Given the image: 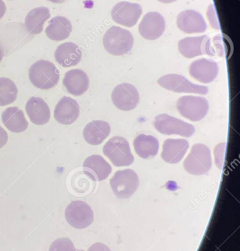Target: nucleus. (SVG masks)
<instances>
[{
  "label": "nucleus",
  "mask_w": 240,
  "mask_h": 251,
  "mask_svg": "<svg viewBox=\"0 0 240 251\" xmlns=\"http://www.w3.org/2000/svg\"><path fill=\"white\" fill-rule=\"evenodd\" d=\"M29 78L35 87L47 90L57 85L60 73L53 63L47 60H39L29 68Z\"/></svg>",
  "instance_id": "obj_1"
},
{
  "label": "nucleus",
  "mask_w": 240,
  "mask_h": 251,
  "mask_svg": "<svg viewBox=\"0 0 240 251\" xmlns=\"http://www.w3.org/2000/svg\"><path fill=\"white\" fill-rule=\"evenodd\" d=\"M103 46L109 53L116 56L125 55L132 49L134 40L131 32L113 26L103 36Z\"/></svg>",
  "instance_id": "obj_2"
},
{
  "label": "nucleus",
  "mask_w": 240,
  "mask_h": 251,
  "mask_svg": "<svg viewBox=\"0 0 240 251\" xmlns=\"http://www.w3.org/2000/svg\"><path fill=\"white\" fill-rule=\"evenodd\" d=\"M104 155L116 167H128L134 161L128 140L121 136H113L103 148Z\"/></svg>",
  "instance_id": "obj_3"
},
{
  "label": "nucleus",
  "mask_w": 240,
  "mask_h": 251,
  "mask_svg": "<svg viewBox=\"0 0 240 251\" xmlns=\"http://www.w3.org/2000/svg\"><path fill=\"white\" fill-rule=\"evenodd\" d=\"M212 166L210 150L203 144H195L184 162L186 171L194 176L206 174Z\"/></svg>",
  "instance_id": "obj_4"
},
{
  "label": "nucleus",
  "mask_w": 240,
  "mask_h": 251,
  "mask_svg": "<svg viewBox=\"0 0 240 251\" xmlns=\"http://www.w3.org/2000/svg\"><path fill=\"white\" fill-rule=\"evenodd\" d=\"M110 185L116 198L128 199L138 189L139 180L136 173L133 170L128 169L116 172L110 179Z\"/></svg>",
  "instance_id": "obj_5"
},
{
  "label": "nucleus",
  "mask_w": 240,
  "mask_h": 251,
  "mask_svg": "<svg viewBox=\"0 0 240 251\" xmlns=\"http://www.w3.org/2000/svg\"><path fill=\"white\" fill-rule=\"evenodd\" d=\"M153 125L158 131L164 135H179L183 137L189 138L195 132L192 125L166 114L156 117Z\"/></svg>",
  "instance_id": "obj_6"
},
{
  "label": "nucleus",
  "mask_w": 240,
  "mask_h": 251,
  "mask_svg": "<svg viewBox=\"0 0 240 251\" xmlns=\"http://www.w3.org/2000/svg\"><path fill=\"white\" fill-rule=\"evenodd\" d=\"M178 112L184 118L197 122L204 118L209 109V102L202 97L184 96L177 102Z\"/></svg>",
  "instance_id": "obj_7"
},
{
  "label": "nucleus",
  "mask_w": 240,
  "mask_h": 251,
  "mask_svg": "<svg viewBox=\"0 0 240 251\" xmlns=\"http://www.w3.org/2000/svg\"><path fill=\"white\" fill-rule=\"evenodd\" d=\"M158 83L163 89L176 93H191L205 95L209 92L207 86L194 84L181 75H166L160 77L158 80Z\"/></svg>",
  "instance_id": "obj_8"
},
{
  "label": "nucleus",
  "mask_w": 240,
  "mask_h": 251,
  "mask_svg": "<svg viewBox=\"0 0 240 251\" xmlns=\"http://www.w3.org/2000/svg\"><path fill=\"white\" fill-rule=\"evenodd\" d=\"M65 217L71 226L85 228L94 221V212L89 205L81 201H72L66 207Z\"/></svg>",
  "instance_id": "obj_9"
},
{
  "label": "nucleus",
  "mask_w": 240,
  "mask_h": 251,
  "mask_svg": "<svg viewBox=\"0 0 240 251\" xmlns=\"http://www.w3.org/2000/svg\"><path fill=\"white\" fill-rule=\"evenodd\" d=\"M113 105L122 111L134 109L139 101V95L136 88L130 83H122L113 89L111 94Z\"/></svg>",
  "instance_id": "obj_10"
},
{
  "label": "nucleus",
  "mask_w": 240,
  "mask_h": 251,
  "mask_svg": "<svg viewBox=\"0 0 240 251\" xmlns=\"http://www.w3.org/2000/svg\"><path fill=\"white\" fill-rule=\"evenodd\" d=\"M141 14L142 8L141 5L128 2H119L111 10V17L113 21L128 27L135 25Z\"/></svg>",
  "instance_id": "obj_11"
},
{
  "label": "nucleus",
  "mask_w": 240,
  "mask_h": 251,
  "mask_svg": "<svg viewBox=\"0 0 240 251\" xmlns=\"http://www.w3.org/2000/svg\"><path fill=\"white\" fill-rule=\"evenodd\" d=\"M166 27L165 20L158 12H150L144 16L138 26L141 37L147 40H156L163 35Z\"/></svg>",
  "instance_id": "obj_12"
},
{
  "label": "nucleus",
  "mask_w": 240,
  "mask_h": 251,
  "mask_svg": "<svg viewBox=\"0 0 240 251\" xmlns=\"http://www.w3.org/2000/svg\"><path fill=\"white\" fill-rule=\"evenodd\" d=\"M211 42L207 36L187 37L178 42V50L187 58L207 54L211 55Z\"/></svg>",
  "instance_id": "obj_13"
},
{
  "label": "nucleus",
  "mask_w": 240,
  "mask_h": 251,
  "mask_svg": "<svg viewBox=\"0 0 240 251\" xmlns=\"http://www.w3.org/2000/svg\"><path fill=\"white\" fill-rule=\"evenodd\" d=\"M176 24L181 31L188 34L204 33L207 29L203 16L192 10L180 13L177 17Z\"/></svg>",
  "instance_id": "obj_14"
},
{
  "label": "nucleus",
  "mask_w": 240,
  "mask_h": 251,
  "mask_svg": "<svg viewBox=\"0 0 240 251\" xmlns=\"http://www.w3.org/2000/svg\"><path fill=\"white\" fill-rule=\"evenodd\" d=\"M219 73L217 64L212 60L201 58L191 63L189 67V75L202 83L213 81Z\"/></svg>",
  "instance_id": "obj_15"
},
{
  "label": "nucleus",
  "mask_w": 240,
  "mask_h": 251,
  "mask_svg": "<svg viewBox=\"0 0 240 251\" xmlns=\"http://www.w3.org/2000/svg\"><path fill=\"white\" fill-rule=\"evenodd\" d=\"M84 173L94 181L106 180L112 171L110 164L99 155L88 157L82 164Z\"/></svg>",
  "instance_id": "obj_16"
},
{
  "label": "nucleus",
  "mask_w": 240,
  "mask_h": 251,
  "mask_svg": "<svg viewBox=\"0 0 240 251\" xmlns=\"http://www.w3.org/2000/svg\"><path fill=\"white\" fill-rule=\"evenodd\" d=\"M80 114V106L76 100L68 97L62 98L54 111V117L62 125H72L75 123Z\"/></svg>",
  "instance_id": "obj_17"
},
{
  "label": "nucleus",
  "mask_w": 240,
  "mask_h": 251,
  "mask_svg": "<svg viewBox=\"0 0 240 251\" xmlns=\"http://www.w3.org/2000/svg\"><path fill=\"white\" fill-rule=\"evenodd\" d=\"M63 83L69 94L80 96L88 90L89 79L82 70H72L65 74Z\"/></svg>",
  "instance_id": "obj_18"
},
{
  "label": "nucleus",
  "mask_w": 240,
  "mask_h": 251,
  "mask_svg": "<svg viewBox=\"0 0 240 251\" xmlns=\"http://www.w3.org/2000/svg\"><path fill=\"white\" fill-rule=\"evenodd\" d=\"M189 144L186 139H166L163 145L161 158L169 164H177L184 158Z\"/></svg>",
  "instance_id": "obj_19"
},
{
  "label": "nucleus",
  "mask_w": 240,
  "mask_h": 251,
  "mask_svg": "<svg viewBox=\"0 0 240 251\" xmlns=\"http://www.w3.org/2000/svg\"><path fill=\"white\" fill-rule=\"evenodd\" d=\"M54 58L60 66L68 68L79 64L82 58V52L76 44L66 42L57 47Z\"/></svg>",
  "instance_id": "obj_20"
},
{
  "label": "nucleus",
  "mask_w": 240,
  "mask_h": 251,
  "mask_svg": "<svg viewBox=\"0 0 240 251\" xmlns=\"http://www.w3.org/2000/svg\"><path fill=\"white\" fill-rule=\"evenodd\" d=\"M25 110L30 121L37 126L47 124L50 120V108L41 98H30L27 102Z\"/></svg>",
  "instance_id": "obj_21"
},
{
  "label": "nucleus",
  "mask_w": 240,
  "mask_h": 251,
  "mask_svg": "<svg viewBox=\"0 0 240 251\" xmlns=\"http://www.w3.org/2000/svg\"><path fill=\"white\" fill-rule=\"evenodd\" d=\"M110 126L107 122L95 120L88 123L83 130V137L91 145H100L110 134Z\"/></svg>",
  "instance_id": "obj_22"
},
{
  "label": "nucleus",
  "mask_w": 240,
  "mask_h": 251,
  "mask_svg": "<svg viewBox=\"0 0 240 251\" xmlns=\"http://www.w3.org/2000/svg\"><path fill=\"white\" fill-rule=\"evenodd\" d=\"M4 126L13 133H22L28 127V122L22 110L17 107H10L1 114Z\"/></svg>",
  "instance_id": "obj_23"
},
{
  "label": "nucleus",
  "mask_w": 240,
  "mask_h": 251,
  "mask_svg": "<svg viewBox=\"0 0 240 251\" xmlns=\"http://www.w3.org/2000/svg\"><path fill=\"white\" fill-rule=\"evenodd\" d=\"M72 26L66 17H56L52 19L45 30L47 37L54 42H60L69 38Z\"/></svg>",
  "instance_id": "obj_24"
},
{
  "label": "nucleus",
  "mask_w": 240,
  "mask_h": 251,
  "mask_svg": "<svg viewBox=\"0 0 240 251\" xmlns=\"http://www.w3.org/2000/svg\"><path fill=\"white\" fill-rule=\"evenodd\" d=\"M50 18V10L39 7L31 10L25 18V27L31 34H39L44 29L46 22Z\"/></svg>",
  "instance_id": "obj_25"
},
{
  "label": "nucleus",
  "mask_w": 240,
  "mask_h": 251,
  "mask_svg": "<svg viewBox=\"0 0 240 251\" xmlns=\"http://www.w3.org/2000/svg\"><path fill=\"white\" fill-rule=\"evenodd\" d=\"M133 146L138 156L144 159H147L157 155L159 149V142L154 136L139 134L134 140Z\"/></svg>",
  "instance_id": "obj_26"
},
{
  "label": "nucleus",
  "mask_w": 240,
  "mask_h": 251,
  "mask_svg": "<svg viewBox=\"0 0 240 251\" xmlns=\"http://www.w3.org/2000/svg\"><path fill=\"white\" fill-rule=\"evenodd\" d=\"M18 89L14 82L6 77H0V106H5L15 102Z\"/></svg>",
  "instance_id": "obj_27"
},
{
  "label": "nucleus",
  "mask_w": 240,
  "mask_h": 251,
  "mask_svg": "<svg viewBox=\"0 0 240 251\" xmlns=\"http://www.w3.org/2000/svg\"><path fill=\"white\" fill-rule=\"evenodd\" d=\"M49 251H76V249L70 239L63 237L54 241Z\"/></svg>",
  "instance_id": "obj_28"
},
{
  "label": "nucleus",
  "mask_w": 240,
  "mask_h": 251,
  "mask_svg": "<svg viewBox=\"0 0 240 251\" xmlns=\"http://www.w3.org/2000/svg\"><path fill=\"white\" fill-rule=\"evenodd\" d=\"M208 19H209V22L212 24V27L214 29L218 30L219 29V24H218V21L216 20V14H215L214 8L213 5H210L209 7L207 12Z\"/></svg>",
  "instance_id": "obj_29"
},
{
  "label": "nucleus",
  "mask_w": 240,
  "mask_h": 251,
  "mask_svg": "<svg viewBox=\"0 0 240 251\" xmlns=\"http://www.w3.org/2000/svg\"><path fill=\"white\" fill-rule=\"evenodd\" d=\"M87 251H111L110 248L103 243L97 242V243L94 244L88 248Z\"/></svg>",
  "instance_id": "obj_30"
},
{
  "label": "nucleus",
  "mask_w": 240,
  "mask_h": 251,
  "mask_svg": "<svg viewBox=\"0 0 240 251\" xmlns=\"http://www.w3.org/2000/svg\"><path fill=\"white\" fill-rule=\"evenodd\" d=\"M8 140V135L3 127L0 126V149L7 144Z\"/></svg>",
  "instance_id": "obj_31"
},
{
  "label": "nucleus",
  "mask_w": 240,
  "mask_h": 251,
  "mask_svg": "<svg viewBox=\"0 0 240 251\" xmlns=\"http://www.w3.org/2000/svg\"><path fill=\"white\" fill-rule=\"evenodd\" d=\"M6 12V5L2 0H0V20L4 17Z\"/></svg>",
  "instance_id": "obj_32"
},
{
  "label": "nucleus",
  "mask_w": 240,
  "mask_h": 251,
  "mask_svg": "<svg viewBox=\"0 0 240 251\" xmlns=\"http://www.w3.org/2000/svg\"><path fill=\"white\" fill-rule=\"evenodd\" d=\"M159 2H163V3H172V2H175L177 0H158Z\"/></svg>",
  "instance_id": "obj_33"
},
{
  "label": "nucleus",
  "mask_w": 240,
  "mask_h": 251,
  "mask_svg": "<svg viewBox=\"0 0 240 251\" xmlns=\"http://www.w3.org/2000/svg\"><path fill=\"white\" fill-rule=\"evenodd\" d=\"M50 2H53V3H63V2H65L66 0H49Z\"/></svg>",
  "instance_id": "obj_34"
},
{
  "label": "nucleus",
  "mask_w": 240,
  "mask_h": 251,
  "mask_svg": "<svg viewBox=\"0 0 240 251\" xmlns=\"http://www.w3.org/2000/svg\"><path fill=\"white\" fill-rule=\"evenodd\" d=\"M3 58V51L1 50V47H0V62H1V60Z\"/></svg>",
  "instance_id": "obj_35"
}]
</instances>
